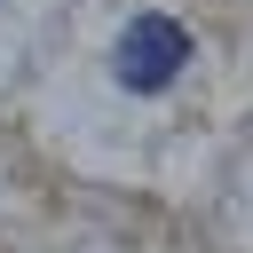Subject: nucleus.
Wrapping results in <instances>:
<instances>
[{
	"instance_id": "1",
	"label": "nucleus",
	"mask_w": 253,
	"mask_h": 253,
	"mask_svg": "<svg viewBox=\"0 0 253 253\" xmlns=\"http://www.w3.org/2000/svg\"><path fill=\"white\" fill-rule=\"evenodd\" d=\"M182 63H190V32H182L174 16H158V8H142V16L119 32V47H111L119 87H134V95H166V87L182 79Z\"/></svg>"
}]
</instances>
